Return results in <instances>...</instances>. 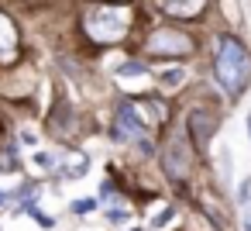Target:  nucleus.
<instances>
[{"label":"nucleus","mask_w":251,"mask_h":231,"mask_svg":"<svg viewBox=\"0 0 251 231\" xmlns=\"http://www.w3.org/2000/svg\"><path fill=\"white\" fill-rule=\"evenodd\" d=\"M213 73H217V83H220V90L227 97H241L248 90V83H251V52L237 35L224 31L217 38Z\"/></svg>","instance_id":"f257e3e1"},{"label":"nucleus","mask_w":251,"mask_h":231,"mask_svg":"<svg viewBox=\"0 0 251 231\" xmlns=\"http://www.w3.org/2000/svg\"><path fill=\"white\" fill-rule=\"evenodd\" d=\"M83 28L93 42H121L131 28V7L127 4H93L83 18Z\"/></svg>","instance_id":"f03ea898"},{"label":"nucleus","mask_w":251,"mask_h":231,"mask_svg":"<svg viewBox=\"0 0 251 231\" xmlns=\"http://www.w3.org/2000/svg\"><path fill=\"white\" fill-rule=\"evenodd\" d=\"M193 49H196L193 38L186 31H179V28H158L145 42V52L148 56H162V59H186Z\"/></svg>","instance_id":"7ed1b4c3"},{"label":"nucleus","mask_w":251,"mask_h":231,"mask_svg":"<svg viewBox=\"0 0 251 231\" xmlns=\"http://www.w3.org/2000/svg\"><path fill=\"white\" fill-rule=\"evenodd\" d=\"M145 135V117H141V107H134L131 100H121L114 107V124H110V138L114 142H127V138H138Z\"/></svg>","instance_id":"20e7f679"},{"label":"nucleus","mask_w":251,"mask_h":231,"mask_svg":"<svg viewBox=\"0 0 251 231\" xmlns=\"http://www.w3.org/2000/svg\"><path fill=\"white\" fill-rule=\"evenodd\" d=\"M189 169H193L189 145H186L179 135H172V138H169V148H165V176H169L172 183H182Z\"/></svg>","instance_id":"39448f33"},{"label":"nucleus","mask_w":251,"mask_h":231,"mask_svg":"<svg viewBox=\"0 0 251 231\" xmlns=\"http://www.w3.org/2000/svg\"><path fill=\"white\" fill-rule=\"evenodd\" d=\"M38 186L25 176V173H14V169H0V203H11L18 197H35Z\"/></svg>","instance_id":"423d86ee"},{"label":"nucleus","mask_w":251,"mask_h":231,"mask_svg":"<svg viewBox=\"0 0 251 231\" xmlns=\"http://www.w3.org/2000/svg\"><path fill=\"white\" fill-rule=\"evenodd\" d=\"M217 124H220V117H217L213 111H206V107H193V111H189V117H186L189 138H193L196 145H206V142H210V135L217 131Z\"/></svg>","instance_id":"0eeeda50"},{"label":"nucleus","mask_w":251,"mask_h":231,"mask_svg":"<svg viewBox=\"0 0 251 231\" xmlns=\"http://www.w3.org/2000/svg\"><path fill=\"white\" fill-rule=\"evenodd\" d=\"M21 52V38H18V28L14 21L0 11V62H14Z\"/></svg>","instance_id":"6e6552de"},{"label":"nucleus","mask_w":251,"mask_h":231,"mask_svg":"<svg viewBox=\"0 0 251 231\" xmlns=\"http://www.w3.org/2000/svg\"><path fill=\"white\" fill-rule=\"evenodd\" d=\"M86 169H90V159H86L83 152L69 148V152H66V176H69V179H79V176H86Z\"/></svg>","instance_id":"1a4fd4ad"},{"label":"nucleus","mask_w":251,"mask_h":231,"mask_svg":"<svg viewBox=\"0 0 251 231\" xmlns=\"http://www.w3.org/2000/svg\"><path fill=\"white\" fill-rule=\"evenodd\" d=\"M158 83H162V90H165V93H172V90H179V87L186 83V69H182V66H176V69H165V73L158 76Z\"/></svg>","instance_id":"9d476101"},{"label":"nucleus","mask_w":251,"mask_h":231,"mask_svg":"<svg viewBox=\"0 0 251 231\" xmlns=\"http://www.w3.org/2000/svg\"><path fill=\"white\" fill-rule=\"evenodd\" d=\"M145 73H148V66H145V62H138V59H134V62L117 66V76H121V80H124V76H145Z\"/></svg>","instance_id":"9b49d317"},{"label":"nucleus","mask_w":251,"mask_h":231,"mask_svg":"<svg viewBox=\"0 0 251 231\" xmlns=\"http://www.w3.org/2000/svg\"><path fill=\"white\" fill-rule=\"evenodd\" d=\"M97 207H100V200H97V197H86V200H76V203H73V210H76V214H90V210H97Z\"/></svg>","instance_id":"f8f14e48"},{"label":"nucleus","mask_w":251,"mask_h":231,"mask_svg":"<svg viewBox=\"0 0 251 231\" xmlns=\"http://www.w3.org/2000/svg\"><path fill=\"white\" fill-rule=\"evenodd\" d=\"M172 217H176V210H172V207H165V210H158V214H155V221H151V228H165V224H169Z\"/></svg>","instance_id":"ddd939ff"},{"label":"nucleus","mask_w":251,"mask_h":231,"mask_svg":"<svg viewBox=\"0 0 251 231\" xmlns=\"http://www.w3.org/2000/svg\"><path fill=\"white\" fill-rule=\"evenodd\" d=\"M251 200V179H241V186H237V203L244 207Z\"/></svg>","instance_id":"4468645a"},{"label":"nucleus","mask_w":251,"mask_h":231,"mask_svg":"<svg viewBox=\"0 0 251 231\" xmlns=\"http://www.w3.org/2000/svg\"><path fill=\"white\" fill-rule=\"evenodd\" d=\"M220 176H224V183L230 179V152H227V148L220 152Z\"/></svg>","instance_id":"2eb2a0df"},{"label":"nucleus","mask_w":251,"mask_h":231,"mask_svg":"<svg viewBox=\"0 0 251 231\" xmlns=\"http://www.w3.org/2000/svg\"><path fill=\"white\" fill-rule=\"evenodd\" d=\"M244 231H251V217H244Z\"/></svg>","instance_id":"dca6fc26"},{"label":"nucleus","mask_w":251,"mask_h":231,"mask_svg":"<svg viewBox=\"0 0 251 231\" xmlns=\"http://www.w3.org/2000/svg\"><path fill=\"white\" fill-rule=\"evenodd\" d=\"M244 124H248V135H251V114H248V121H244Z\"/></svg>","instance_id":"f3484780"}]
</instances>
